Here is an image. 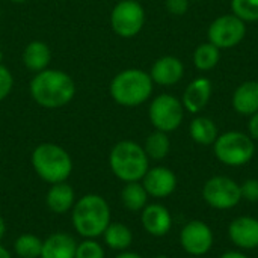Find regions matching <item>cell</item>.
I'll return each mask as SVG.
<instances>
[{
	"label": "cell",
	"instance_id": "ba28073f",
	"mask_svg": "<svg viewBox=\"0 0 258 258\" xmlns=\"http://www.w3.org/2000/svg\"><path fill=\"white\" fill-rule=\"evenodd\" d=\"M145 24V9L138 0H119L110 12V26L121 38H135Z\"/></svg>",
	"mask_w": 258,
	"mask_h": 258
},
{
	"label": "cell",
	"instance_id": "836d02e7",
	"mask_svg": "<svg viewBox=\"0 0 258 258\" xmlns=\"http://www.w3.org/2000/svg\"><path fill=\"white\" fill-rule=\"evenodd\" d=\"M221 258H248L246 255H243L242 252H236V251H230V252H225Z\"/></svg>",
	"mask_w": 258,
	"mask_h": 258
},
{
	"label": "cell",
	"instance_id": "7402d4cb",
	"mask_svg": "<svg viewBox=\"0 0 258 258\" xmlns=\"http://www.w3.org/2000/svg\"><path fill=\"white\" fill-rule=\"evenodd\" d=\"M190 138L200 145H212L218 139V127L213 119L207 116H197L189 125Z\"/></svg>",
	"mask_w": 258,
	"mask_h": 258
},
{
	"label": "cell",
	"instance_id": "74e56055",
	"mask_svg": "<svg viewBox=\"0 0 258 258\" xmlns=\"http://www.w3.org/2000/svg\"><path fill=\"white\" fill-rule=\"evenodd\" d=\"M2 59H3V53H2V50H0V63H2Z\"/></svg>",
	"mask_w": 258,
	"mask_h": 258
},
{
	"label": "cell",
	"instance_id": "d4e9b609",
	"mask_svg": "<svg viewBox=\"0 0 258 258\" xmlns=\"http://www.w3.org/2000/svg\"><path fill=\"white\" fill-rule=\"evenodd\" d=\"M144 150H145L148 159H153V160L165 159L171 150V142H169L168 133L156 130L151 135H148V138L145 139Z\"/></svg>",
	"mask_w": 258,
	"mask_h": 258
},
{
	"label": "cell",
	"instance_id": "1f68e13d",
	"mask_svg": "<svg viewBox=\"0 0 258 258\" xmlns=\"http://www.w3.org/2000/svg\"><path fill=\"white\" fill-rule=\"evenodd\" d=\"M248 130H249V136L258 141V112L251 115L249 122H248Z\"/></svg>",
	"mask_w": 258,
	"mask_h": 258
},
{
	"label": "cell",
	"instance_id": "8fae6325",
	"mask_svg": "<svg viewBox=\"0 0 258 258\" xmlns=\"http://www.w3.org/2000/svg\"><path fill=\"white\" fill-rule=\"evenodd\" d=\"M180 242L184 251L190 255H204L213 245V233L207 224L201 221H192L181 230Z\"/></svg>",
	"mask_w": 258,
	"mask_h": 258
},
{
	"label": "cell",
	"instance_id": "f35d334b",
	"mask_svg": "<svg viewBox=\"0 0 258 258\" xmlns=\"http://www.w3.org/2000/svg\"><path fill=\"white\" fill-rule=\"evenodd\" d=\"M154 258H169V257H166V255H157V257H154Z\"/></svg>",
	"mask_w": 258,
	"mask_h": 258
},
{
	"label": "cell",
	"instance_id": "8d00e7d4",
	"mask_svg": "<svg viewBox=\"0 0 258 258\" xmlns=\"http://www.w3.org/2000/svg\"><path fill=\"white\" fill-rule=\"evenodd\" d=\"M11 2H12V3H18V5H20V3H26L27 0H11Z\"/></svg>",
	"mask_w": 258,
	"mask_h": 258
},
{
	"label": "cell",
	"instance_id": "83f0119b",
	"mask_svg": "<svg viewBox=\"0 0 258 258\" xmlns=\"http://www.w3.org/2000/svg\"><path fill=\"white\" fill-rule=\"evenodd\" d=\"M104 248L95 239H85L77 243L74 258H104Z\"/></svg>",
	"mask_w": 258,
	"mask_h": 258
},
{
	"label": "cell",
	"instance_id": "277c9868",
	"mask_svg": "<svg viewBox=\"0 0 258 258\" xmlns=\"http://www.w3.org/2000/svg\"><path fill=\"white\" fill-rule=\"evenodd\" d=\"M32 168L45 183L67 181L73 172V159L65 148L56 144H39L30 156Z\"/></svg>",
	"mask_w": 258,
	"mask_h": 258
},
{
	"label": "cell",
	"instance_id": "cb8c5ba5",
	"mask_svg": "<svg viewBox=\"0 0 258 258\" xmlns=\"http://www.w3.org/2000/svg\"><path fill=\"white\" fill-rule=\"evenodd\" d=\"M219 59H221V50L209 41L200 44L194 51V65L200 71L213 70L218 65Z\"/></svg>",
	"mask_w": 258,
	"mask_h": 258
},
{
	"label": "cell",
	"instance_id": "5bb4252c",
	"mask_svg": "<svg viewBox=\"0 0 258 258\" xmlns=\"http://www.w3.org/2000/svg\"><path fill=\"white\" fill-rule=\"evenodd\" d=\"M212 82L207 77H198L195 80H192L187 88L183 92L181 97V103L184 110L190 112V113H198L201 112L210 101L212 98Z\"/></svg>",
	"mask_w": 258,
	"mask_h": 258
},
{
	"label": "cell",
	"instance_id": "7a4b0ae2",
	"mask_svg": "<svg viewBox=\"0 0 258 258\" xmlns=\"http://www.w3.org/2000/svg\"><path fill=\"white\" fill-rule=\"evenodd\" d=\"M71 219L77 234L83 239H97L110 224V207L101 195L88 194L76 201Z\"/></svg>",
	"mask_w": 258,
	"mask_h": 258
},
{
	"label": "cell",
	"instance_id": "30bf717a",
	"mask_svg": "<svg viewBox=\"0 0 258 258\" xmlns=\"http://www.w3.org/2000/svg\"><path fill=\"white\" fill-rule=\"evenodd\" d=\"M206 203L215 209H231L242 200L240 186L228 177H212L203 187Z\"/></svg>",
	"mask_w": 258,
	"mask_h": 258
},
{
	"label": "cell",
	"instance_id": "f546056e",
	"mask_svg": "<svg viewBox=\"0 0 258 258\" xmlns=\"http://www.w3.org/2000/svg\"><path fill=\"white\" fill-rule=\"evenodd\" d=\"M240 195L243 200L249 201V203H257L258 201V180H246L242 186H240Z\"/></svg>",
	"mask_w": 258,
	"mask_h": 258
},
{
	"label": "cell",
	"instance_id": "9c48e42d",
	"mask_svg": "<svg viewBox=\"0 0 258 258\" xmlns=\"http://www.w3.org/2000/svg\"><path fill=\"white\" fill-rule=\"evenodd\" d=\"M246 35V23L234 14H225L212 21L207 29L209 42L219 50L233 48L243 41Z\"/></svg>",
	"mask_w": 258,
	"mask_h": 258
},
{
	"label": "cell",
	"instance_id": "d6986e66",
	"mask_svg": "<svg viewBox=\"0 0 258 258\" xmlns=\"http://www.w3.org/2000/svg\"><path fill=\"white\" fill-rule=\"evenodd\" d=\"M76 201L77 200H76L74 189L67 181L51 184V187L48 189L47 197H45L47 207L56 215H63V213H68L70 210H73Z\"/></svg>",
	"mask_w": 258,
	"mask_h": 258
},
{
	"label": "cell",
	"instance_id": "4dcf8cb0",
	"mask_svg": "<svg viewBox=\"0 0 258 258\" xmlns=\"http://www.w3.org/2000/svg\"><path fill=\"white\" fill-rule=\"evenodd\" d=\"M166 9L172 15H184L189 9V0H166Z\"/></svg>",
	"mask_w": 258,
	"mask_h": 258
},
{
	"label": "cell",
	"instance_id": "f1b7e54d",
	"mask_svg": "<svg viewBox=\"0 0 258 258\" xmlns=\"http://www.w3.org/2000/svg\"><path fill=\"white\" fill-rule=\"evenodd\" d=\"M14 88V77L12 73L0 63V101H3Z\"/></svg>",
	"mask_w": 258,
	"mask_h": 258
},
{
	"label": "cell",
	"instance_id": "603a6c76",
	"mask_svg": "<svg viewBox=\"0 0 258 258\" xmlns=\"http://www.w3.org/2000/svg\"><path fill=\"white\" fill-rule=\"evenodd\" d=\"M121 201L124 207L130 212H142L148 201V194L142 183L132 181L125 183V186L121 190Z\"/></svg>",
	"mask_w": 258,
	"mask_h": 258
},
{
	"label": "cell",
	"instance_id": "5b68a950",
	"mask_svg": "<svg viewBox=\"0 0 258 258\" xmlns=\"http://www.w3.org/2000/svg\"><path fill=\"white\" fill-rule=\"evenodd\" d=\"M109 166L113 175L124 183L141 181L150 169V159L139 144L121 141L110 150Z\"/></svg>",
	"mask_w": 258,
	"mask_h": 258
},
{
	"label": "cell",
	"instance_id": "4fadbf2b",
	"mask_svg": "<svg viewBox=\"0 0 258 258\" xmlns=\"http://www.w3.org/2000/svg\"><path fill=\"white\" fill-rule=\"evenodd\" d=\"M184 76V65L175 56H162L159 57L150 71L153 83L160 86H174Z\"/></svg>",
	"mask_w": 258,
	"mask_h": 258
},
{
	"label": "cell",
	"instance_id": "2e32d148",
	"mask_svg": "<svg viewBox=\"0 0 258 258\" xmlns=\"http://www.w3.org/2000/svg\"><path fill=\"white\" fill-rule=\"evenodd\" d=\"M141 221H142L145 231L154 237L165 236L171 230V224H172L168 209L160 204L145 206L141 215Z\"/></svg>",
	"mask_w": 258,
	"mask_h": 258
},
{
	"label": "cell",
	"instance_id": "52a82bcc",
	"mask_svg": "<svg viewBox=\"0 0 258 258\" xmlns=\"http://www.w3.org/2000/svg\"><path fill=\"white\" fill-rule=\"evenodd\" d=\"M148 116L156 130L169 133L181 125L184 118V107L181 100L177 97L171 94H160L151 101Z\"/></svg>",
	"mask_w": 258,
	"mask_h": 258
},
{
	"label": "cell",
	"instance_id": "9a60e30c",
	"mask_svg": "<svg viewBox=\"0 0 258 258\" xmlns=\"http://www.w3.org/2000/svg\"><path fill=\"white\" fill-rule=\"evenodd\" d=\"M228 234L234 245L245 249H254L258 246V221L248 216L237 218L230 224Z\"/></svg>",
	"mask_w": 258,
	"mask_h": 258
},
{
	"label": "cell",
	"instance_id": "484cf974",
	"mask_svg": "<svg viewBox=\"0 0 258 258\" xmlns=\"http://www.w3.org/2000/svg\"><path fill=\"white\" fill-rule=\"evenodd\" d=\"M14 251L20 258H39L42 251V240L30 233L21 234L14 243Z\"/></svg>",
	"mask_w": 258,
	"mask_h": 258
},
{
	"label": "cell",
	"instance_id": "d590c367",
	"mask_svg": "<svg viewBox=\"0 0 258 258\" xmlns=\"http://www.w3.org/2000/svg\"><path fill=\"white\" fill-rule=\"evenodd\" d=\"M0 258H12L11 252L5 246H2V245H0Z\"/></svg>",
	"mask_w": 258,
	"mask_h": 258
},
{
	"label": "cell",
	"instance_id": "ffe728a7",
	"mask_svg": "<svg viewBox=\"0 0 258 258\" xmlns=\"http://www.w3.org/2000/svg\"><path fill=\"white\" fill-rule=\"evenodd\" d=\"M21 59H23V65L27 70L33 73H39L48 68L51 60V50L42 41H30L24 47Z\"/></svg>",
	"mask_w": 258,
	"mask_h": 258
},
{
	"label": "cell",
	"instance_id": "ab89813d",
	"mask_svg": "<svg viewBox=\"0 0 258 258\" xmlns=\"http://www.w3.org/2000/svg\"><path fill=\"white\" fill-rule=\"evenodd\" d=\"M192 2H201V0H192Z\"/></svg>",
	"mask_w": 258,
	"mask_h": 258
},
{
	"label": "cell",
	"instance_id": "6da1fadb",
	"mask_svg": "<svg viewBox=\"0 0 258 258\" xmlns=\"http://www.w3.org/2000/svg\"><path fill=\"white\" fill-rule=\"evenodd\" d=\"M29 91L32 100L41 107L59 109L74 98L76 83L65 71L47 68L35 73Z\"/></svg>",
	"mask_w": 258,
	"mask_h": 258
},
{
	"label": "cell",
	"instance_id": "d6a6232c",
	"mask_svg": "<svg viewBox=\"0 0 258 258\" xmlns=\"http://www.w3.org/2000/svg\"><path fill=\"white\" fill-rule=\"evenodd\" d=\"M115 258H144L142 255L136 254V252H128V251H121L119 255H116Z\"/></svg>",
	"mask_w": 258,
	"mask_h": 258
},
{
	"label": "cell",
	"instance_id": "e0dca14e",
	"mask_svg": "<svg viewBox=\"0 0 258 258\" xmlns=\"http://www.w3.org/2000/svg\"><path fill=\"white\" fill-rule=\"evenodd\" d=\"M77 242L68 233H54L42 240L39 258H74Z\"/></svg>",
	"mask_w": 258,
	"mask_h": 258
},
{
	"label": "cell",
	"instance_id": "44dd1931",
	"mask_svg": "<svg viewBox=\"0 0 258 258\" xmlns=\"http://www.w3.org/2000/svg\"><path fill=\"white\" fill-rule=\"evenodd\" d=\"M103 239L110 249L125 251L133 243V233L121 222H110L103 233Z\"/></svg>",
	"mask_w": 258,
	"mask_h": 258
},
{
	"label": "cell",
	"instance_id": "e575fe53",
	"mask_svg": "<svg viewBox=\"0 0 258 258\" xmlns=\"http://www.w3.org/2000/svg\"><path fill=\"white\" fill-rule=\"evenodd\" d=\"M5 233H6V224H5V219L0 216V240L3 239Z\"/></svg>",
	"mask_w": 258,
	"mask_h": 258
},
{
	"label": "cell",
	"instance_id": "7c38bea8",
	"mask_svg": "<svg viewBox=\"0 0 258 258\" xmlns=\"http://www.w3.org/2000/svg\"><path fill=\"white\" fill-rule=\"evenodd\" d=\"M142 186L148 195L154 198H165L175 190L177 177L171 169L165 166H156L147 171L142 178Z\"/></svg>",
	"mask_w": 258,
	"mask_h": 258
},
{
	"label": "cell",
	"instance_id": "4316f807",
	"mask_svg": "<svg viewBox=\"0 0 258 258\" xmlns=\"http://www.w3.org/2000/svg\"><path fill=\"white\" fill-rule=\"evenodd\" d=\"M231 14L245 23L258 21V0H231Z\"/></svg>",
	"mask_w": 258,
	"mask_h": 258
},
{
	"label": "cell",
	"instance_id": "ac0fdd59",
	"mask_svg": "<svg viewBox=\"0 0 258 258\" xmlns=\"http://www.w3.org/2000/svg\"><path fill=\"white\" fill-rule=\"evenodd\" d=\"M233 109L245 116H251L258 112V82L248 80L240 83L231 98Z\"/></svg>",
	"mask_w": 258,
	"mask_h": 258
},
{
	"label": "cell",
	"instance_id": "3957f363",
	"mask_svg": "<svg viewBox=\"0 0 258 258\" xmlns=\"http://www.w3.org/2000/svg\"><path fill=\"white\" fill-rule=\"evenodd\" d=\"M153 86L154 83L150 77V73H145L139 68H127L119 71L112 79L109 92L116 104L135 107L150 100Z\"/></svg>",
	"mask_w": 258,
	"mask_h": 258
},
{
	"label": "cell",
	"instance_id": "8992f818",
	"mask_svg": "<svg viewBox=\"0 0 258 258\" xmlns=\"http://www.w3.org/2000/svg\"><path fill=\"white\" fill-rule=\"evenodd\" d=\"M213 147L218 160L227 166H242L248 163L255 153L252 138L234 130L218 136Z\"/></svg>",
	"mask_w": 258,
	"mask_h": 258
}]
</instances>
